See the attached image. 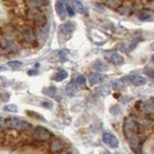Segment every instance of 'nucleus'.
<instances>
[{
	"mask_svg": "<svg viewBox=\"0 0 154 154\" xmlns=\"http://www.w3.org/2000/svg\"><path fill=\"white\" fill-rule=\"evenodd\" d=\"M102 140L110 148H117L119 147V139L114 134H112V133H104V134L102 135Z\"/></svg>",
	"mask_w": 154,
	"mask_h": 154,
	"instance_id": "8",
	"label": "nucleus"
},
{
	"mask_svg": "<svg viewBox=\"0 0 154 154\" xmlns=\"http://www.w3.org/2000/svg\"><path fill=\"white\" fill-rule=\"evenodd\" d=\"M113 88L116 89V90H120L123 88V83H122V79L121 81H114L113 82Z\"/></svg>",
	"mask_w": 154,
	"mask_h": 154,
	"instance_id": "31",
	"label": "nucleus"
},
{
	"mask_svg": "<svg viewBox=\"0 0 154 154\" xmlns=\"http://www.w3.org/2000/svg\"><path fill=\"white\" fill-rule=\"evenodd\" d=\"M137 132V125L134 120L132 119H126L125 123H123V133L126 135V137L128 139L129 136H132Z\"/></svg>",
	"mask_w": 154,
	"mask_h": 154,
	"instance_id": "4",
	"label": "nucleus"
},
{
	"mask_svg": "<svg viewBox=\"0 0 154 154\" xmlns=\"http://www.w3.org/2000/svg\"><path fill=\"white\" fill-rule=\"evenodd\" d=\"M97 94L98 95H101V96H107L108 94H109V91H110V89H109V87L108 85H101L100 88H97Z\"/></svg>",
	"mask_w": 154,
	"mask_h": 154,
	"instance_id": "23",
	"label": "nucleus"
},
{
	"mask_svg": "<svg viewBox=\"0 0 154 154\" xmlns=\"http://www.w3.org/2000/svg\"><path fill=\"white\" fill-rule=\"evenodd\" d=\"M27 115L32 116V117H36V119H38V120H40V121H45V119H44L42 115L37 114V113H31V112H27Z\"/></svg>",
	"mask_w": 154,
	"mask_h": 154,
	"instance_id": "32",
	"label": "nucleus"
},
{
	"mask_svg": "<svg viewBox=\"0 0 154 154\" xmlns=\"http://www.w3.org/2000/svg\"><path fill=\"white\" fill-rule=\"evenodd\" d=\"M65 7H66V12H68V14L70 16V17H74L75 16V10H74V7L70 5V4H65Z\"/></svg>",
	"mask_w": 154,
	"mask_h": 154,
	"instance_id": "29",
	"label": "nucleus"
},
{
	"mask_svg": "<svg viewBox=\"0 0 154 154\" xmlns=\"http://www.w3.org/2000/svg\"><path fill=\"white\" fill-rule=\"evenodd\" d=\"M7 65L11 68V69H19L20 66L23 65V63L20 62V60H10L8 63H7Z\"/></svg>",
	"mask_w": 154,
	"mask_h": 154,
	"instance_id": "27",
	"label": "nucleus"
},
{
	"mask_svg": "<svg viewBox=\"0 0 154 154\" xmlns=\"http://www.w3.org/2000/svg\"><path fill=\"white\" fill-rule=\"evenodd\" d=\"M109 112H110V114H113V115H120V114L122 113V109H121V107H120V106L114 104V106H110Z\"/></svg>",
	"mask_w": 154,
	"mask_h": 154,
	"instance_id": "25",
	"label": "nucleus"
},
{
	"mask_svg": "<svg viewBox=\"0 0 154 154\" xmlns=\"http://www.w3.org/2000/svg\"><path fill=\"white\" fill-rule=\"evenodd\" d=\"M30 17H31V19L35 21V24L38 26V27H42V26H45L46 25V17H45V14L43 13V12H40L38 11L37 8H32V11H30Z\"/></svg>",
	"mask_w": 154,
	"mask_h": 154,
	"instance_id": "2",
	"label": "nucleus"
},
{
	"mask_svg": "<svg viewBox=\"0 0 154 154\" xmlns=\"http://www.w3.org/2000/svg\"><path fill=\"white\" fill-rule=\"evenodd\" d=\"M102 79H103V77L101 76L100 74H97V72H93V74L89 75V83H90L91 85H95V84L101 83Z\"/></svg>",
	"mask_w": 154,
	"mask_h": 154,
	"instance_id": "20",
	"label": "nucleus"
},
{
	"mask_svg": "<svg viewBox=\"0 0 154 154\" xmlns=\"http://www.w3.org/2000/svg\"><path fill=\"white\" fill-rule=\"evenodd\" d=\"M151 49L154 51V42H152V44H151Z\"/></svg>",
	"mask_w": 154,
	"mask_h": 154,
	"instance_id": "39",
	"label": "nucleus"
},
{
	"mask_svg": "<svg viewBox=\"0 0 154 154\" xmlns=\"http://www.w3.org/2000/svg\"><path fill=\"white\" fill-rule=\"evenodd\" d=\"M0 70H2V66H0Z\"/></svg>",
	"mask_w": 154,
	"mask_h": 154,
	"instance_id": "41",
	"label": "nucleus"
},
{
	"mask_svg": "<svg viewBox=\"0 0 154 154\" xmlns=\"http://www.w3.org/2000/svg\"><path fill=\"white\" fill-rule=\"evenodd\" d=\"M32 136H33L35 140H38V141H48V140L51 139L52 134H51V132H49L44 127H36Z\"/></svg>",
	"mask_w": 154,
	"mask_h": 154,
	"instance_id": "3",
	"label": "nucleus"
},
{
	"mask_svg": "<svg viewBox=\"0 0 154 154\" xmlns=\"http://www.w3.org/2000/svg\"><path fill=\"white\" fill-rule=\"evenodd\" d=\"M42 107H44V108H52V102L51 101H45V102L42 103Z\"/></svg>",
	"mask_w": 154,
	"mask_h": 154,
	"instance_id": "35",
	"label": "nucleus"
},
{
	"mask_svg": "<svg viewBox=\"0 0 154 154\" xmlns=\"http://www.w3.org/2000/svg\"><path fill=\"white\" fill-rule=\"evenodd\" d=\"M4 110L8 112V113H17L18 112V107L16 104H7V106L4 107Z\"/></svg>",
	"mask_w": 154,
	"mask_h": 154,
	"instance_id": "28",
	"label": "nucleus"
},
{
	"mask_svg": "<svg viewBox=\"0 0 154 154\" xmlns=\"http://www.w3.org/2000/svg\"><path fill=\"white\" fill-rule=\"evenodd\" d=\"M75 30V24L71 21H65L59 26V36H65V40L71 37Z\"/></svg>",
	"mask_w": 154,
	"mask_h": 154,
	"instance_id": "5",
	"label": "nucleus"
},
{
	"mask_svg": "<svg viewBox=\"0 0 154 154\" xmlns=\"http://www.w3.org/2000/svg\"><path fill=\"white\" fill-rule=\"evenodd\" d=\"M77 84L76 82H72V83H69L68 85H66V88H65V91H66V94L68 95H70V96H75L77 94V91H78V89H77Z\"/></svg>",
	"mask_w": 154,
	"mask_h": 154,
	"instance_id": "17",
	"label": "nucleus"
},
{
	"mask_svg": "<svg viewBox=\"0 0 154 154\" xmlns=\"http://www.w3.org/2000/svg\"><path fill=\"white\" fill-rule=\"evenodd\" d=\"M69 1H70V5L74 7V10H75V11L79 12V13H87L84 5H83L79 0H69Z\"/></svg>",
	"mask_w": 154,
	"mask_h": 154,
	"instance_id": "14",
	"label": "nucleus"
},
{
	"mask_svg": "<svg viewBox=\"0 0 154 154\" xmlns=\"http://www.w3.org/2000/svg\"><path fill=\"white\" fill-rule=\"evenodd\" d=\"M21 37H23V39H24L26 43H29V44H32V43L36 42V33H35V31H33L32 29H30V27H26V29L23 30Z\"/></svg>",
	"mask_w": 154,
	"mask_h": 154,
	"instance_id": "9",
	"label": "nucleus"
},
{
	"mask_svg": "<svg viewBox=\"0 0 154 154\" xmlns=\"http://www.w3.org/2000/svg\"><path fill=\"white\" fill-rule=\"evenodd\" d=\"M44 94L46 95V96H50V97H54L56 95V88L55 87H48V88H45L44 89Z\"/></svg>",
	"mask_w": 154,
	"mask_h": 154,
	"instance_id": "26",
	"label": "nucleus"
},
{
	"mask_svg": "<svg viewBox=\"0 0 154 154\" xmlns=\"http://www.w3.org/2000/svg\"><path fill=\"white\" fill-rule=\"evenodd\" d=\"M131 11H132V7L128 6V5H125V6H120V7H119V12H120L122 16H129Z\"/></svg>",
	"mask_w": 154,
	"mask_h": 154,
	"instance_id": "24",
	"label": "nucleus"
},
{
	"mask_svg": "<svg viewBox=\"0 0 154 154\" xmlns=\"http://www.w3.org/2000/svg\"><path fill=\"white\" fill-rule=\"evenodd\" d=\"M91 68H93L94 70H96L97 72H103V71H107V70H108V66H107L104 63L100 62V60H95V62L91 64Z\"/></svg>",
	"mask_w": 154,
	"mask_h": 154,
	"instance_id": "16",
	"label": "nucleus"
},
{
	"mask_svg": "<svg viewBox=\"0 0 154 154\" xmlns=\"http://www.w3.org/2000/svg\"><path fill=\"white\" fill-rule=\"evenodd\" d=\"M66 77H68V72H66L65 70H59L57 74L54 76V79H55V81H57V82H60V81L65 79Z\"/></svg>",
	"mask_w": 154,
	"mask_h": 154,
	"instance_id": "22",
	"label": "nucleus"
},
{
	"mask_svg": "<svg viewBox=\"0 0 154 154\" xmlns=\"http://www.w3.org/2000/svg\"><path fill=\"white\" fill-rule=\"evenodd\" d=\"M55 8H56V12H57L58 17L60 19H64L66 17V7H65V4L60 0H57L56 4H55Z\"/></svg>",
	"mask_w": 154,
	"mask_h": 154,
	"instance_id": "11",
	"label": "nucleus"
},
{
	"mask_svg": "<svg viewBox=\"0 0 154 154\" xmlns=\"http://www.w3.org/2000/svg\"><path fill=\"white\" fill-rule=\"evenodd\" d=\"M4 127H6V122H5V121H2V120L0 119V131H1V129H4Z\"/></svg>",
	"mask_w": 154,
	"mask_h": 154,
	"instance_id": "38",
	"label": "nucleus"
},
{
	"mask_svg": "<svg viewBox=\"0 0 154 154\" xmlns=\"http://www.w3.org/2000/svg\"><path fill=\"white\" fill-rule=\"evenodd\" d=\"M6 127L7 128H11V129H16V131H24L25 128H27L30 125L24 121V120H20L17 117H11V119H6Z\"/></svg>",
	"mask_w": 154,
	"mask_h": 154,
	"instance_id": "1",
	"label": "nucleus"
},
{
	"mask_svg": "<svg viewBox=\"0 0 154 154\" xmlns=\"http://www.w3.org/2000/svg\"><path fill=\"white\" fill-rule=\"evenodd\" d=\"M2 48H4V50L5 51H7V52H18V48L16 46V44L13 43V42H11V40H8V39H5V40H2Z\"/></svg>",
	"mask_w": 154,
	"mask_h": 154,
	"instance_id": "12",
	"label": "nucleus"
},
{
	"mask_svg": "<svg viewBox=\"0 0 154 154\" xmlns=\"http://www.w3.org/2000/svg\"><path fill=\"white\" fill-rule=\"evenodd\" d=\"M131 83L133 85H135V87H141V85L146 84V78L142 76H135V75H133L132 79H131Z\"/></svg>",
	"mask_w": 154,
	"mask_h": 154,
	"instance_id": "18",
	"label": "nucleus"
},
{
	"mask_svg": "<svg viewBox=\"0 0 154 154\" xmlns=\"http://www.w3.org/2000/svg\"><path fill=\"white\" fill-rule=\"evenodd\" d=\"M27 4L32 8H38V7H42L44 5H48L49 4V0H29Z\"/></svg>",
	"mask_w": 154,
	"mask_h": 154,
	"instance_id": "19",
	"label": "nucleus"
},
{
	"mask_svg": "<svg viewBox=\"0 0 154 154\" xmlns=\"http://www.w3.org/2000/svg\"><path fill=\"white\" fill-rule=\"evenodd\" d=\"M63 148L64 147H63V143H62L60 140H58V139L52 140V142L50 145V151L52 153H60V152H63Z\"/></svg>",
	"mask_w": 154,
	"mask_h": 154,
	"instance_id": "13",
	"label": "nucleus"
},
{
	"mask_svg": "<svg viewBox=\"0 0 154 154\" xmlns=\"http://www.w3.org/2000/svg\"><path fill=\"white\" fill-rule=\"evenodd\" d=\"M145 8H146V10H148V11H153L154 12V1H149V2H147V4H146V6H145Z\"/></svg>",
	"mask_w": 154,
	"mask_h": 154,
	"instance_id": "34",
	"label": "nucleus"
},
{
	"mask_svg": "<svg viewBox=\"0 0 154 154\" xmlns=\"http://www.w3.org/2000/svg\"><path fill=\"white\" fill-rule=\"evenodd\" d=\"M137 18H139V20H141V21H151V20L153 19V14L148 10H146V11L139 12L137 13Z\"/></svg>",
	"mask_w": 154,
	"mask_h": 154,
	"instance_id": "15",
	"label": "nucleus"
},
{
	"mask_svg": "<svg viewBox=\"0 0 154 154\" xmlns=\"http://www.w3.org/2000/svg\"><path fill=\"white\" fill-rule=\"evenodd\" d=\"M29 76H33V75H38V70H29L27 71Z\"/></svg>",
	"mask_w": 154,
	"mask_h": 154,
	"instance_id": "37",
	"label": "nucleus"
},
{
	"mask_svg": "<svg viewBox=\"0 0 154 154\" xmlns=\"http://www.w3.org/2000/svg\"><path fill=\"white\" fill-rule=\"evenodd\" d=\"M136 108L146 114H153L154 113V101H142L136 103Z\"/></svg>",
	"mask_w": 154,
	"mask_h": 154,
	"instance_id": "7",
	"label": "nucleus"
},
{
	"mask_svg": "<svg viewBox=\"0 0 154 154\" xmlns=\"http://www.w3.org/2000/svg\"><path fill=\"white\" fill-rule=\"evenodd\" d=\"M128 141H129V146L134 151V152H139L140 151V147H141V139L140 136L137 135V133L133 134L132 136L128 137Z\"/></svg>",
	"mask_w": 154,
	"mask_h": 154,
	"instance_id": "10",
	"label": "nucleus"
},
{
	"mask_svg": "<svg viewBox=\"0 0 154 154\" xmlns=\"http://www.w3.org/2000/svg\"><path fill=\"white\" fill-rule=\"evenodd\" d=\"M104 4L107 7H109L112 10H119V7L121 6L120 0H104Z\"/></svg>",
	"mask_w": 154,
	"mask_h": 154,
	"instance_id": "21",
	"label": "nucleus"
},
{
	"mask_svg": "<svg viewBox=\"0 0 154 154\" xmlns=\"http://www.w3.org/2000/svg\"><path fill=\"white\" fill-rule=\"evenodd\" d=\"M152 62L154 63V56H152Z\"/></svg>",
	"mask_w": 154,
	"mask_h": 154,
	"instance_id": "40",
	"label": "nucleus"
},
{
	"mask_svg": "<svg viewBox=\"0 0 154 154\" xmlns=\"http://www.w3.org/2000/svg\"><path fill=\"white\" fill-rule=\"evenodd\" d=\"M85 82H87V78H85L84 75H79V76L76 78V83L78 85H84Z\"/></svg>",
	"mask_w": 154,
	"mask_h": 154,
	"instance_id": "30",
	"label": "nucleus"
},
{
	"mask_svg": "<svg viewBox=\"0 0 154 154\" xmlns=\"http://www.w3.org/2000/svg\"><path fill=\"white\" fill-rule=\"evenodd\" d=\"M66 54H68V51H66V50H62V51L59 52V56H60V58H62L63 60H65V59H66Z\"/></svg>",
	"mask_w": 154,
	"mask_h": 154,
	"instance_id": "36",
	"label": "nucleus"
},
{
	"mask_svg": "<svg viewBox=\"0 0 154 154\" xmlns=\"http://www.w3.org/2000/svg\"><path fill=\"white\" fill-rule=\"evenodd\" d=\"M145 74H146L148 77H151V78H153L154 79V69H151V68L146 69V70H145Z\"/></svg>",
	"mask_w": 154,
	"mask_h": 154,
	"instance_id": "33",
	"label": "nucleus"
},
{
	"mask_svg": "<svg viewBox=\"0 0 154 154\" xmlns=\"http://www.w3.org/2000/svg\"><path fill=\"white\" fill-rule=\"evenodd\" d=\"M104 57H106V59L108 62L113 63L114 65H122L123 62H125L123 57L119 52H115V51H107V52H104Z\"/></svg>",
	"mask_w": 154,
	"mask_h": 154,
	"instance_id": "6",
	"label": "nucleus"
}]
</instances>
